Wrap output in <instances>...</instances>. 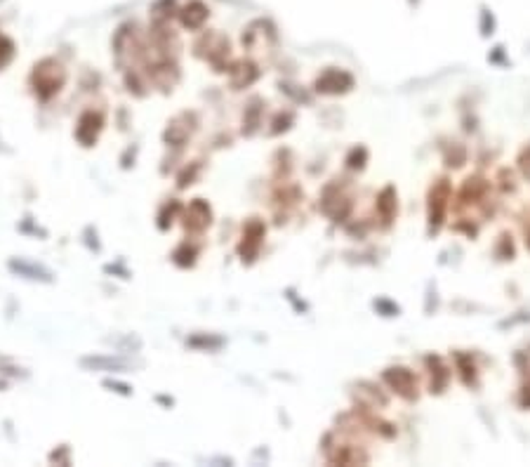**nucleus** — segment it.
<instances>
[{
    "label": "nucleus",
    "mask_w": 530,
    "mask_h": 467,
    "mask_svg": "<svg viewBox=\"0 0 530 467\" xmlns=\"http://www.w3.org/2000/svg\"><path fill=\"white\" fill-rule=\"evenodd\" d=\"M12 269H17V272H26V274H29V279H50V274L43 272L40 267H29V265H17V262H12Z\"/></svg>",
    "instance_id": "obj_1"
}]
</instances>
